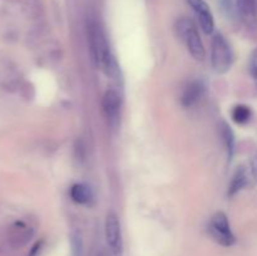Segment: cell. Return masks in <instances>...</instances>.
I'll return each instance as SVG.
<instances>
[{
	"label": "cell",
	"instance_id": "obj_1",
	"mask_svg": "<svg viewBox=\"0 0 257 256\" xmlns=\"http://www.w3.org/2000/svg\"><path fill=\"white\" fill-rule=\"evenodd\" d=\"M88 39H89L90 52L95 65L103 70L108 78L118 79L119 78V67L110 50L109 43L98 22H90L88 24Z\"/></svg>",
	"mask_w": 257,
	"mask_h": 256
},
{
	"label": "cell",
	"instance_id": "obj_2",
	"mask_svg": "<svg viewBox=\"0 0 257 256\" xmlns=\"http://www.w3.org/2000/svg\"><path fill=\"white\" fill-rule=\"evenodd\" d=\"M176 33L178 38L182 40L187 47L190 54L196 60H203L206 57V49L202 39L200 37L197 27L195 23L188 18H181L176 23Z\"/></svg>",
	"mask_w": 257,
	"mask_h": 256
},
{
	"label": "cell",
	"instance_id": "obj_3",
	"mask_svg": "<svg viewBox=\"0 0 257 256\" xmlns=\"http://www.w3.org/2000/svg\"><path fill=\"white\" fill-rule=\"evenodd\" d=\"M211 63L217 74H225L231 69L233 63V53L230 43L220 33L213 35L211 42Z\"/></svg>",
	"mask_w": 257,
	"mask_h": 256
},
{
	"label": "cell",
	"instance_id": "obj_4",
	"mask_svg": "<svg viewBox=\"0 0 257 256\" xmlns=\"http://www.w3.org/2000/svg\"><path fill=\"white\" fill-rule=\"evenodd\" d=\"M208 232L218 245L225 246V247L235 245L236 237L231 230L230 221L222 211H218L211 217L210 222H208Z\"/></svg>",
	"mask_w": 257,
	"mask_h": 256
},
{
	"label": "cell",
	"instance_id": "obj_5",
	"mask_svg": "<svg viewBox=\"0 0 257 256\" xmlns=\"http://www.w3.org/2000/svg\"><path fill=\"white\" fill-rule=\"evenodd\" d=\"M102 108L108 125L112 130H118L120 125V110H122V97L114 88H110L102 98Z\"/></svg>",
	"mask_w": 257,
	"mask_h": 256
},
{
	"label": "cell",
	"instance_id": "obj_6",
	"mask_svg": "<svg viewBox=\"0 0 257 256\" xmlns=\"http://www.w3.org/2000/svg\"><path fill=\"white\" fill-rule=\"evenodd\" d=\"M104 233L107 246L114 252H123V238L122 230H120V222L117 213L110 211L107 213L104 223Z\"/></svg>",
	"mask_w": 257,
	"mask_h": 256
},
{
	"label": "cell",
	"instance_id": "obj_7",
	"mask_svg": "<svg viewBox=\"0 0 257 256\" xmlns=\"http://www.w3.org/2000/svg\"><path fill=\"white\" fill-rule=\"evenodd\" d=\"M187 2L195 12L203 33L212 34L213 29H215V19H213V15L207 3L205 0H187Z\"/></svg>",
	"mask_w": 257,
	"mask_h": 256
},
{
	"label": "cell",
	"instance_id": "obj_8",
	"mask_svg": "<svg viewBox=\"0 0 257 256\" xmlns=\"http://www.w3.org/2000/svg\"><path fill=\"white\" fill-rule=\"evenodd\" d=\"M206 90V85L202 80L195 79L188 82L185 85L181 94V104L185 108H191L200 102L201 98L203 97Z\"/></svg>",
	"mask_w": 257,
	"mask_h": 256
},
{
	"label": "cell",
	"instance_id": "obj_9",
	"mask_svg": "<svg viewBox=\"0 0 257 256\" xmlns=\"http://www.w3.org/2000/svg\"><path fill=\"white\" fill-rule=\"evenodd\" d=\"M236 12L250 30H257V0H236Z\"/></svg>",
	"mask_w": 257,
	"mask_h": 256
},
{
	"label": "cell",
	"instance_id": "obj_10",
	"mask_svg": "<svg viewBox=\"0 0 257 256\" xmlns=\"http://www.w3.org/2000/svg\"><path fill=\"white\" fill-rule=\"evenodd\" d=\"M34 235V230L23 221H17L9 230V240L14 246H23L29 242Z\"/></svg>",
	"mask_w": 257,
	"mask_h": 256
},
{
	"label": "cell",
	"instance_id": "obj_11",
	"mask_svg": "<svg viewBox=\"0 0 257 256\" xmlns=\"http://www.w3.org/2000/svg\"><path fill=\"white\" fill-rule=\"evenodd\" d=\"M218 135H220L221 141L223 143V147H225L226 153H227L228 162H231L233 158V155H235L236 138L232 128L230 127V124L226 120H221L218 123Z\"/></svg>",
	"mask_w": 257,
	"mask_h": 256
},
{
	"label": "cell",
	"instance_id": "obj_12",
	"mask_svg": "<svg viewBox=\"0 0 257 256\" xmlns=\"http://www.w3.org/2000/svg\"><path fill=\"white\" fill-rule=\"evenodd\" d=\"M248 185H250V175H248V171L245 167H238L232 175L231 182L228 185V197L236 196L238 192L245 190Z\"/></svg>",
	"mask_w": 257,
	"mask_h": 256
},
{
	"label": "cell",
	"instance_id": "obj_13",
	"mask_svg": "<svg viewBox=\"0 0 257 256\" xmlns=\"http://www.w3.org/2000/svg\"><path fill=\"white\" fill-rule=\"evenodd\" d=\"M69 195L70 198L79 205H87L93 198L92 190H90L89 186L84 185V183H74L70 187Z\"/></svg>",
	"mask_w": 257,
	"mask_h": 256
},
{
	"label": "cell",
	"instance_id": "obj_14",
	"mask_svg": "<svg viewBox=\"0 0 257 256\" xmlns=\"http://www.w3.org/2000/svg\"><path fill=\"white\" fill-rule=\"evenodd\" d=\"M231 117L233 122L237 124H247L252 119V109L246 104H236L231 110Z\"/></svg>",
	"mask_w": 257,
	"mask_h": 256
},
{
	"label": "cell",
	"instance_id": "obj_15",
	"mask_svg": "<svg viewBox=\"0 0 257 256\" xmlns=\"http://www.w3.org/2000/svg\"><path fill=\"white\" fill-rule=\"evenodd\" d=\"M70 243H72L73 256H83V238L80 231L74 230L70 233Z\"/></svg>",
	"mask_w": 257,
	"mask_h": 256
},
{
	"label": "cell",
	"instance_id": "obj_16",
	"mask_svg": "<svg viewBox=\"0 0 257 256\" xmlns=\"http://www.w3.org/2000/svg\"><path fill=\"white\" fill-rule=\"evenodd\" d=\"M222 7L223 12L228 15V17H232L233 13L236 12V0H218Z\"/></svg>",
	"mask_w": 257,
	"mask_h": 256
},
{
	"label": "cell",
	"instance_id": "obj_17",
	"mask_svg": "<svg viewBox=\"0 0 257 256\" xmlns=\"http://www.w3.org/2000/svg\"><path fill=\"white\" fill-rule=\"evenodd\" d=\"M250 73L252 75V79L255 82L257 88V48L251 53L250 57Z\"/></svg>",
	"mask_w": 257,
	"mask_h": 256
},
{
	"label": "cell",
	"instance_id": "obj_18",
	"mask_svg": "<svg viewBox=\"0 0 257 256\" xmlns=\"http://www.w3.org/2000/svg\"><path fill=\"white\" fill-rule=\"evenodd\" d=\"M97 256H122V253L114 252V251L110 250L109 247H107V248H104V250L100 251Z\"/></svg>",
	"mask_w": 257,
	"mask_h": 256
},
{
	"label": "cell",
	"instance_id": "obj_19",
	"mask_svg": "<svg viewBox=\"0 0 257 256\" xmlns=\"http://www.w3.org/2000/svg\"><path fill=\"white\" fill-rule=\"evenodd\" d=\"M42 246H43V241H40V242L35 243V246L32 248V251H30V255L29 256H37V253L39 252L40 248H42Z\"/></svg>",
	"mask_w": 257,
	"mask_h": 256
},
{
	"label": "cell",
	"instance_id": "obj_20",
	"mask_svg": "<svg viewBox=\"0 0 257 256\" xmlns=\"http://www.w3.org/2000/svg\"><path fill=\"white\" fill-rule=\"evenodd\" d=\"M252 175L253 177H255V180L257 181V153L252 160Z\"/></svg>",
	"mask_w": 257,
	"mask_h": 256
}]
</instances>
